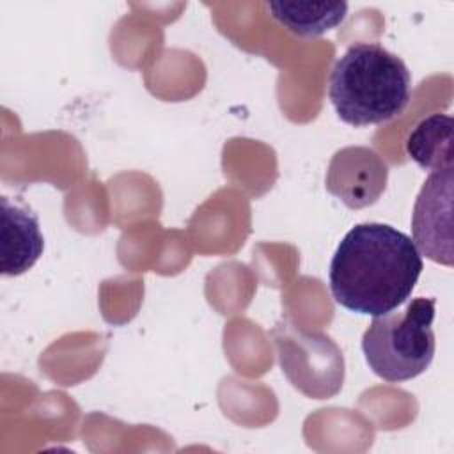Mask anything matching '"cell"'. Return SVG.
<instances>
[{
    "label": "cell",
    "instance_id": "obj_1",
    "mask_svg": "<svg viewBox=\"0 0 454 454\" xmlns=\"http://www.w3.org/2000/svg\"><path fill=\"white\" fill-rule=\"evenodd\" d=\"M422 270L420 250L408 234L365 222L340 239L330 262V291L344 309L376 317L411 296Z\"/></svg>",
    "mask_w": 454,
    "mask_h": 454
},
{
    "label": "cell",
    "instance_id": "obj_2",
    "mask_svg": "<svg viewBox=\"0 0 454 454\" xmlns=\"http://www.w3.org/2000/svg\"><path fill=\"white\" fill-rule=\"evenodd\" d=\"M328 98L346 124H381L408 106L411 73L401 57L381 44L355 43L332 67Z\"/></svg>",
    "mask_w": 454,
    "mask_h": 454
},
{
    "label": "cell",
    "instance_id": "obj_3",
    "mask_svg": "<svg viewBox=\"0 0 454 454\" xmlns=\"http://www.w3.org/2000/svg\"><path fill=\"white\" fill-rule=\"evenodd\" d=\"M434 298H413L403 310L376 316L362 335L369 369L388 383L420 376L433 362Z\"/></svg>",
    "mask_w": 454,
    "mask_h": 454
},
{
    "label": "cell",
    "instance_id": "obj_4",
    "mask_svg": "<svg viewBox=\"0 0 454 454\" xmlns=\"http://www.w3.org/2000/svg\"><path fill=\"white\" fill-rule=\"evenodd\" d=\"M271 337L284 374L300 392L312 399H328L340 390L344 358L328 335L280 321Z\"/></svg>",
    "mask_w": 454,
    "mask_h": 454
},
{
    "label": "cell",
    "instance_id": "obj_5",
    "mask_svg": "<svg viewBox=\"0 0 454 454\" xmlns=\"http://www.w3.org/2000/svg\"><path fill=\"white\" fill-rule=\"evenodd\" d=\"M452 168L431 172L411 215L413 243L431 261L452 266Z\"/></svg>",
    "mask_w": 454,
    "mask_h": 454
},
{
    "label": "cell",
    "instance_id": "obj_6",
    "mask_svg": "<svg viewBox=\"0 0 454 454\" xmlns=\"http://www.w3.org/2000/svg\"><path fill=\"white\" fill-rule=\"evenodd\" d=\"M388 167L369 147L351 145L337 151L328 165L326 190L348 207L374 204L387 186Z\"/></svg>",
    "mask_w": 454,
    "mask_h": 454
},
{
    "label": "cell",
    "instance_id": "obj_7",
    "mask_svg": "<svg viewBox=\"0 0 454 454\" xmlns=\"http://www.w3.org/2000/svg\"><path fill=\"white\" fill-rule=\"evenodd\" d=\"M2 248L0 271L4 275H21L39 259L44 248V238L39 229L37 216L2 197Z\"/></svg>",
    "mask_w": 454,
    "mask_h": 454
},
{
    "label": "cell",
    "instance_id": "obj_8",
    "mask_svg": "<svg viewBox=\"0 0 454 454\" xmlns=\"http://www.w3.org/2000/svg\"><path fill=\"white\" fill-rule=\"evenodd\" d=\"M266 7L282 27L300 37H317L340 25L348 14L346 2H268Z\"/></svg>",
    "mask_w": 454,
    "mask_h": 454
},
{
    "label": "cell",
    "instance_id": "obj_9",
    "mask_svg": "<svg viewBox=\"0 0 454 454\" xmlns=\"http://www.w3.org/2000/svg\"><path fill=\"white\" fill-rule=\"evenodd\" d=\"M406 151L424 170L452 168V117L445 114L424 117L408 135Z\"/></svg>",
    "mask_w": 454,
    "mask_h": 454
}]
</instances>
